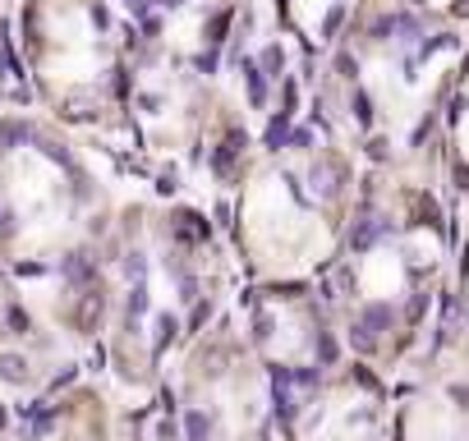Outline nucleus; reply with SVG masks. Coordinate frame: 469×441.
Instances as JSON below:
<instances>
[{"instance_id": "8", "label": "nucleus", "mask_w": 469, "mask_h": 441, "mask_svg": "<svg viewBox=\"0 0 469 441\" xmlns=\"http://www.w3.org/2000/svg\"><path fill=\"white\" fill-rule=\"evenodd\" d=\"M143 308H147V290H143V285H134V294H129V313L138 317Z\"/></svg>"}, {"instance_id": "10", "label": "nucleus", "mask_w": 469, "mask_h": 441, "mask_svg": "<svg viewBox=\"0 0 469 441\" xmlns=\"http://www.w3.org/2000/svg\"><path fill=\"white\" fill-rule=\"evenodd\" d=\"M354 115H359V120H363V124H368V120H373V101H368V97H363V92H359V97H354Z\"/></svg>"}, {"instance_id": "3", "label": "nucleus", "mask_w": 469, "mask_h": 441, "mask_svg": "<svg viewBox=\"0 0 469 441\" xmlns=\"http://www.w3.org/2000/svg\"><path fill=\"white\" fill-rule=\"evenodd\" d=\"M185 428H189V441H208L212 423H208V414H189V419H185Z\"/></svg>"}, {"instance_id": "2", "label": "nucleus", "mask_w": 469, "mask_h": 441, "mask_svg": "<svg viewBox=\"0 0 469 441\" xmlns=\"http://www.w3.org/2000/svg\"><path fill=\"white\" fill-rule=\"evenodd\" d=\"M285 133H290V115L281 110V115L267 124V147H281V143H285Z\"/></svg>"}, {"instance_id": "4", "label": "nucleus", "mask_w": 469, "mask_h": 441, "mask_svg": "<svg viewBox=\"0 0 469 441\" xmlns=\"http://www.w3.org/2000/svg\"><path fill=\"white\" fill-rule=\"evenodd\" d=\"M19 138H28V124H0V152H10Z\"/></svg>"}, {"instance_id": "14", "label": "nucleus", "mask_w": 469, "mask_h": 441, "mask_svg": "<svg viewBox=\"0 0 469 441\" xmlns=\"http://www.w3.org/2000/svg\"><path fill=\"white\" fill-rule=\"evenodd\" d=\"M253 336H258V341H267V336H272V317H258V331H253Z\"/></svg>"}, {"instance_id": "15", "label": "nucleus", "mask_w": 469, "mask_h": 441, "mask_svg": "<svg viewBox=\"0 0 469 441\" xmlns=\"http://www.w3.org/2000/svg\"><path fill=\"white\" fill-rule=\"evenodd\" d=\"M290 143H295V147H308L313 138H308V129H295V133H290Z\"/></svg>"}, {"instance_id": "1", "label": "nucleus", "mask_w": 469, "mask_h": 441, "mask_svg": "<svg viewBox=\"0 0 469 441\" xmlns=\"http://www.w3.org/2000/svg\"><path fill=\"white\" fill-rule=\"evenodd\" d=\"M363 327H373V331L391 327V308H387V304H373V308H363Z\"/></svg>"}, {"instance_id": "7", "label": "nucleus", "mask_w": 469, "mask_h": 441, "mask_svg": "<svg viewBox=\"0 0 469 441\" xmlns=\"http://www.w3.org/2000/svg\"><path fill=\"white\" fill-rule=\"evenodd\" d=\"M0 373L10 377V382H23V364L19 359H0Z\"/></svg>"}, {"instance_id": "12", "label": "nucleus", "mask_w": 469, "mask_h": 441, "mask_svg": "<svg viewBox=\"0 0 469 441\" xmlns=\"http://www.w3.org/2000/svg\"><path fill=\"white\" fill-rule=\"evenodd\" d=\"M317 350H322V364H331V359H336V341H331V336H322V341H317Z\"/></svg>"}, {"instance_id": "6", "label": "nucleus", "mask_w": 469, "mask_h": 441, "mask_svg": "<svg viewBox=\"0 0 469 441\" xmlns=\"http://www.w3.org/2000/svg\"><path fill=\"white\" fill-rule=\"evenodd\" d=\"M377 234H382V230H377V225H368V221H363L359 230H354V248H368V244L377 239Z\"/></svg>"}, {"instance_id": "13", "label": "nucleus", "mask_w": 469, "mask_h": 441, "mask_svg": "<svg viewBox=\"0 0 469 441\" xmlns=\"http://www.w3.org/2000/svg\"><path fill=\"white\" fill-rule=\"evenodd\" d=\"M262 65H267V69H281V51H276V46H272V51L262 55Z\"/></svg>"}, {"instance_id": "5", "label": "nucleus", "mask_w": 469, "mask_h": 441, "mask_svg": "<svg viewBox=\"0 0 469 441\" xmlns=\"http://www.w3.org/2000/svg\"><path fill=\"white\" fill-rule=\"evenodd\" d=\"M244 74H249V97H253V101H258V106H262V97H267V83H262V74H258V69H253V65L244 69Z\"/></svg>"}, {"instance_id": "9", "label": "nucleus", "mask_w": 469, "mask_h": 441, "mask_svg": "<svg viewBox=\"0 0 469 441\" xmlns=\"http://www.w3.org/2000/svg\"><path fill=\"white\" fill-rule=\"evenodd\" d=\"M65 271H69V281H83V276H87V262H83V257H69V262H65Z\"/></svg>"}, {"instance_id": "11", "label": "nucleus", "mask_w": 469, "mask_h": 441, "mask_svg": "<svg viewBox=\"0 0 469 441\" xmlns=\"http://www.w3.org/2000/svg\"><path fill=\"white\" fill-rule=\"evenodd\" d=\"M171 336H175V317H161L157 322V345H166Z\"/></svg>"}]
</instances>
